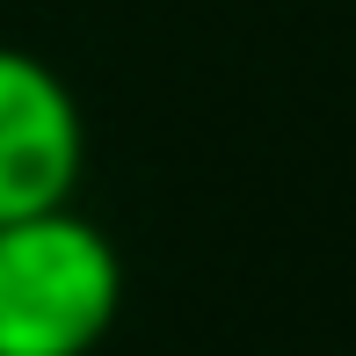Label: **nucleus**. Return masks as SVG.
<instances>
[{
    "label": "nucleus",
    "mask_w": 356,
    "mask_h": 356,
    "mask_svg": "<svg viewBox=\"0 0 356 356\" xmlns=\"http://www.w3.org/2000/svg\"><path fill=\"white\" fill-rule=\"evenodd\" d=\"M124 313L117 240L73 204L0 225V356H95Z\"/></svg>",
    "instance_id": "obj_1"
},
{
    "label": "nucleus",
    "mask_w": 356,
    "mask_h": 356,
    "mask_svg": "<svg viewBox=\"0 0 356 356\" xmlns=\"http://www.w3.org/2000/svg\"><path fill=\"white\" fill-rule=\"evenodd\" d=\"M88 168V124L73 88L37 51L0 44V225L73 204Z\"/></svg>",
    "instance_id": "obj_2"
}]
</instances>
